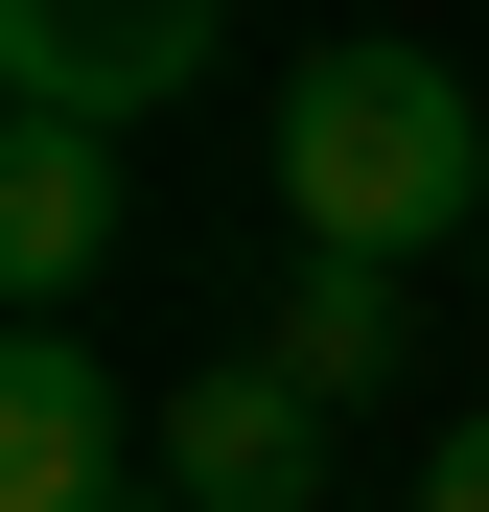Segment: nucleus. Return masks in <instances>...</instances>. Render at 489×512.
Wrapping results in <instances>:
<instances>
[{
	"mask_svg": "<svg viewBox=\"0 0 489 512\" xmlns=\"http://www.w3.org/2000/svg\"><path fill=\"white\" fill-rule=\"evenodd\" d=\"M257 350L326 396V419H350L373 373H396V280H373V256H303V280H280V326H257Z\"/></svg>",
	"mask_w": 489,
	"mask_h": 512,
	"instance_id": "nucleus-6",
	"label": "nucleus"
},
{
	"mask_svg": "<svg viewBox=\"0 0 489 512\" xmlns=\"http://www.w3.org/2000/svg\"><path fill=\"white\" fill-rule=\"evenodd\" d=\"M420 512H489V396H466L443 443H420Z\"/></svg>",
	"mask_w": 489,
	"mask_h": 512,
	"instance_id": "nucleus-7",
	"label": "nucleus"
},
{
	"mask_svg": "<svg viewBox=\"0 0 489 512\" xmlns=\"http://www.w3.org/2000/svg\"><path fill=\"white\" fill-rule=\"evenodd\" d=\"M117 187H140L117 140H70V117H0V280H24V326H70V280L117 256Z\"/></svg>",
	"mask_w": 489,
	"mask_h": 512,
	"instance_id": "nucleus-5",
	"label": "nucleus"
},
{
	"mask_svg": "<svg viewBox=\"0 0 489 512\" xmlns=\"http://www.w3.org/2000/svg\"><path fill=\"white\" fill-rule=\"evenodd\" d=\"M210 47H233L210 0H24V24H0V94H24V117H70V140H117V117H163V94H187Z\"/></svg>",
	"mask_w": 489,
	"mask_h": 512,
	"instance_id": "nucleus-3",
	"label": "nucleus"
},
{
	"mask_svg": "<svg viewBox=\"0 0 489 512\" xmlns=\"http://www.w3.org/2000/svg\"><path fill=\"white\" fill-rule=\"evenodd\" d=\"M117 489H163V419L117 396V350L24 326L0 350V512H117Z\"/></svg>",
	"mask_w": 489,
	"mask_h": 512,
	"instance_id": "nucleus-2",
	"label": "nucleus"
},
{
	"mask_svg": "<svg viewBox=\"0 0 489 512\" xmlns=\"http://www.w3.org/2000/svg\"><path fill=\"white\" fill-rule=\"evenodd\" d=\"M326 443H350V419H326L280 350L163 373V489H187V512H326Z\"/></svg>",
	"mask_w": 489,
	"mask_h": 512,
	"instance_id": "nucleus-4",
	"label": "nucleus"
},
{
	"mask_svg": "<svg viewBox=\"0 0 489 512\" xmlns=\"http://www.w3.org/2000/svg\"><path fill=\"white\" fill-rule=\"evenodd\" d=\"M280 210H303V256H443V233H489V94L443 47H303L280 70Z\"/></svg>",
	"mask_w": 489,
	"mask_h": 512,
	"instance_id": "nucleus-1",
	"label": "nucleus"
},
{
	"mask_svg": "<svg viewBox=\"0 0 489 512\" xmlns=\"http://www.w3.org/2000/svg\"><path fill=\"white\" fill-rule=\"evenodd\" d=\"M117 512H187V489H117Z\"/></svg>",
	"mask_w": 489,
	"mask_h": 512,
	"instance_id": "nucleus-8",
	"label": "nucleus"
}]
</instances>
